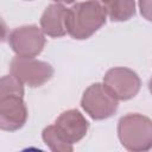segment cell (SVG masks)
<instances>
[{"label": "cell", "mask_w": 152, "mask_h": 152, "mask_svg": "<svg viewBox=\"0 0 152 152\" xmlns=\"http://www.w3.org/2000/svg\"><path fill=\"white\" fill-rule=\"evenodd\" d=\"M106 11L95 0L80 2L66 10V32L75 39L90 37L106 23Z\"/></svg>", "instance_id": "6da1fadb"}, {"label": "cell", "mask_w": 152, "mask_h": 152, "mask_svg": "<svg viewBox=\"0 0 152 152\" xmlns=\"http://www.w3.org/2000/svg\"><path fill=\"white\" fill-rule=\"evenodd\" d=\"M119 137L128 150H148L152 146V121L140 114H129L119 121Z\"/></svg>", "instance_id": "7a4b0ae2"}, {"label": "cell", "mask_w": 152, "mask_h": 152, "mask_svg": "<svg viewBox=\"0 0 152 152\" xmlns=\"http://www.w3.org/2000/svg\"><path fill=\"white\" fill-rule=\"evenodd\" d=\"M11 72L23 84L38 87L49 81L53 74L50 64L33 57H15L11 62Z\"/></svg>", "instance_id": "3957f363"}, {"label": "cell", "mask_w": 152, "mask_h": 152, "mask_svg": "<svg viewBox=\"0 0 152 152\" xmlns=\"http://www.w3.org/2000/svg\"><path fill=\"white\" fill-rule=\"evenodd\" d=\"M82 107L93 119H106L116 110L118 99L104 84L96 83L86 90L82 99Z\"/></svg>", "instance_id": "277c9868"}, {"label": "cell", "mask_w": 152, "mask_h": 152, "mask_svg": "<svg viewBox=\"0 0 152 152\" xmlns=\"http://www.w3.org/2000/svg\"><path fill=\"white\" fill-rule=\"evenodd\" d=\"M13 51L20 57H34L38 55L45 44L43 32L33 25L23 26L12 31L8 38Z\"/></svg>", "instance_id": "5b68a950"}, {"label": "cell", "mask_w": 152, "mask_h": 152, "mask_svg": "<svg viewBox=\"0 0 152 152\" xmlns=\"http://www.w3.org/2000/svg\"><path fill=\"white\" fill-rule=\"evenodd\" d=\"M103 82L106 88L118 100H128L133 97L140 88V80L137 74L126 68H114L109 70Z\"/></svg>", "instance_id": "8992f818"}, {"label": "cell", "mask_w": 152, "mask_h": 152, "mask_svg": "<svg viewBox=\"0 0 152 152\" xmlns=\"http://www.w3.org/2000/svg\"><path fill=\"white\" fill-rule=\"evenodd\" d=\"M0 116L2 129L14 131L21 127L27 118L23 95L2 94L0 99Z\"/></svg>", "instance_id": "52a82bcc"}, {"label": "cell", "mask_w": 152, "mask_h": 152, "mask_svg": "<svg viewBox=\"0 0 152 152\" xmlns=\"http://www.w3.org/2000/svg\"><path fill=\"white\" fill-rule=\"evenodd\" d=\"M55 126L59 133L70 144L81 140L88 129V122L82 116V114L75 109L63 113L56 121Z\"/></svg>", "instance_id": "ba28073f"}, {"label": "cell", "mask_w": 152, "mask_h": 152, "mask_svg": "<svg viewBox=\"0 0 152 152\" xmlns=\"http://www.w3.org/2000/svg\"><path fill=\"white\" fill-rule=\"evenodd\" d=\"M66 8L59 4L50 5L40 18L43 32L51 37H62L66 32L65 27Z\"/></svg>", "instance_id": "9c48e42d"}, {"label": "cell", "mask_w": 152, "mask_h": 152, "mask_svg": "<svg viewBox=\"0 0 152 152\" xmlns=\"http://www.w3.org/2000/svg\"><path fill=\"white\" fill-rule=\"evenodd\" d=\"M104 11L113 21L127 20L134 14V0H115L110 6L104 8Z\"/></svg>", "instance_id": "30bf717a"}, {"label": "cell", "mask_w": 152, "mask_h": 152, "mask_svg": "<svg viewBox=\"0 0 152 152\" xmlns=\"http://www.w3.org/2000/svg\"><path fill=\"white\" fill-rule=\"evenodd\" d=\"M43 139L46 142V145L50 146L53 151H70L72 150L71 144L65 140V138L59 133L57 127L55 125L49 126L43 132Z\"/></svg>", "instance_id": "8fae6325"}, {"label": "cell", "mask_w": 152, "mask_h": 152, "mask_svg": "<svg viewBox=\"0 0 152 152\" xmlns=\"http://www.w3.org/2000/svg\"><path fill=\"white\" fill-rule=\"evenodd\" d=\"M141 14L150 21H152V0H139Z\"/></svg>", "instance_id": "7c38bea8"}, {"label": "cell", "mask_w": 152, "mask_h": 152, "mask_svg": "<svg viewBox=\"0 0 152 152\" xmlns=\"http://www.w3.org/2000/svg\"><path fill=\"white\" fill-rule=\"evenodd\" d=\"M95 1H97V2L103 7V10H104V8H107L108 6H110L115 0H95Z\"/></svg>", "instance_id": "4fadbf2b"}, {"label": "cell", "mask_w": 152, "mask_h": 152, "mask_svg": "<svg viewBox=\"0 0 152 152\" xmlns=\"http://www.w3.org/2000/svg\"><path fill=\"white\" fill-rule=\"evenodd\" d=\"M53 1H56V2H63V4H70L74 0H53Z\"/></svg>", "instance_id": "5bb4252c"}, {"label": "cell", "mask_w": 152, "mask_h": 152, "mask_svg": "<svg viewBox=\"0 0 152 152\" xmlns=\"http://www.w3.org/2000/svg\"><path fill=\"white\" fill-rule=\"evenodd\" d=\"M150 91L152 93V78H151V81H150Z\"/></svg>", "instance_id": "9a60e30c"}]
</instances>
